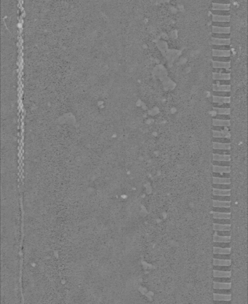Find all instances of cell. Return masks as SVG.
I'll return each instance as SVG.
<instances>
[{
	"mask_svg": "<svg viewBox=\"0 0 248 304\" xmlns=\"http://www.w3.org/2000/svg\"><path fill=\"white\" fill-rule=\"evenodd\" d=\"M213 135L214 138H230V134L229 132V130H213Z\"/></svg>",
	"mask_w": 248,
	"mask_h": 304,
	"instance_id": "obj_4",
	"label": "cell"
},
{
	"mask_svg": "<svg viewBox=\"0 0 248 304\" xmlns=\"http://www.w3.org/2000/svg\"><path fill=\"white\" fill-rule=\"evenodd\" d=\"M213 165L230 166V161H214Z\"/></svg>",
	"mask_w": 248,
	"mask_h": 304,
	"instance_id": "obj_34",
	"label": "cell"
},
{
	"mask_svg": "<svg viewBox=\"0 0 248 304\" xmlns=\"http://www.w3.org/2000/svg\"><path fill=\"white\" fill-rule=\"evenodd\" d=\"M213 206L214 207H230V201L213 200Z\"/></svg>",
	"mask_w": 248,
	"mask_h": 304,
	"instance_id": "obj_16",
	"label": "cell"
},
{
	"mask_svg": "<svg viewBox=\"0 0 248 304\" xmlns=\"http://www.w3.org/2000/svg\"><path fill=\"white\" fill-rule=\"evenodd\" d=\"M214 293H219V294H231L230 289H214Z\"/></svg>",
	"mask_w": 248,
	"mask_h": 304,
	"instance_id": "obj_41",
	"label": "cell"
},
{
	"mask_svg": "<svg viewBox=\"0 0 248 304\" xmlns=\"http://www.w3.org/2000/svg\"><path fill=\"white\" fill-rule=\"evenodd\" d=\"M214 177H220V178H230V173H215L213 172Z\"/></svg>",
	"mask_w": 248,
	"mask_h": 304,
	"instance_id": "obj_43",
	"label": "cell"
},
{
	"mask_svg": "<svg viewBox=\"0 0 248 304\" xmlns=\"http://www.w3.org/2000/svg\"><path fill=\"white\" fill-rule=\"evenodd\" d=\"M213 141L219 143H230V139L229 138H214Z\"/></svg>",
	"mask_w": 248,
	"mask_h": 304,
	"instance_id": "obj_44",
	"label": "cell"
},
{
	"mask_svg": "<svg viewBox=\"0 0 248 304\" xmlns=\"http://www.w3.org/2000/svg\"><path fill=\"white\" fill-rule=\"evenodd\" d=\"M212 32L214 33H230V27L223 28V27L213 26Z\"/></svg>",
	"mask_w": 248,
	"mask_h": 304,
	"instance_id": "obj_22",
	"label": "cell"
},
{
	"mask_svg": "<svg viewBox=\"0 0 248 304\" xmlns=\"http://www.w3.org/2000/svg\"><path fill=\"white\" fill-rule=\"evenodd\" d=\"M232 286L231 283H222L214 281L213 288L214 289H230Z\"/></svg>",
	"mask_w": 248,
	"mask_h": 304,
	"instance_id": "obj_10",
	"label": "cell"
},
{
	"mask_svg": "<svg viewBox=\"0 0 248 304\" xmlns=\"http://www.w3.org/2000/svg\"><path fill=\"white\" fill-rule=\"evenodd\" d=\"M213 149L214 150H230L231 148L230 143H219L213 141Z\"/></svg>",
	"mask_w": 248,
	"mask_h": 304,
	"instance_id": "obj_5",
	"label": "cell"
},
{
	"mask_svg": "<svg viewBox=\"0 0 248 304\" xmlns=\"http://www.w3.org/2000/svg\"><path fill=\"white\" fill-rule=\"evenodd\" d=\"M213 188H217V189H221V190H231L232 187L231 184H213Z\"/></svg>",
	"mask_w": 248,
	"mask_h": 304,
	"instance_id": "obj_28",
	"label": "cell"
},
{
	"mask_svg": "<svg viewBox=\"0 0 248 304\" xmlns=\"http://www.w3.org/2000/svg\"><path fill=\"white\" fill-rule=\"evenodd\" d=\"M213 269L220 271H231V267L230 266H214Z\"/></svg>",
	"mask_w": 248,
	"mask_h": 304,
	"instance_id": "obj_38",
	"label": "cell"
},
{
	"mask_svg": "<svg viewBox=\"0 0 248 304\" xmlns=\"http://www.w3.org/2000/svg\"><path fill=\"white\" fill-rule=\"evenodd\" d=\"M231 253V248H221L213 247V253L219 254H229Z\"/></svg>",
	"mask_w": 248,
	"mask_h": 304,
	"instance_id": "obj_20",
	"label": "cell"
},
{
	"mask_svg": "<svg viewBox=\"0 0 248 304\" xmlns=\"http://www.w3.org/2000/svg\"><path fill=\"white\" fill-rule=\"evenodd\" d=\"M213 219H230V213H220L213 212Z\"/></svg>",
	"mask_w": 248,
	"mask_h": 304,
	"instance_id": "obj_26",
	"label": "cell"
},
{
	"mask_svg": "<svg viewBox=\"0 0 248 304\" xmlns=\"http://www.w3.org/2000/svg\"><path fill=\"white\" fill-rule=\"evenodd\" d=\"M213 184H231L230 178H220L214 177L213 178Z\"/></svg>",
	"mask_w": 248,
	"mask_h": 304,
	"instance_id": "obj_9",
	"label": "cell"
},
{
	"mask_svg": "<svg viewBox=\"0 0 248 304\" xmlns=\"http://www.w3.org/2000/svg\"><path fill=\"white\" fill-rule=\"evenodd\" d=\"M213 26L223 27V28L230 27V22H213Z\"/></svg>",
	"mask_w": 248,
	"mask_h": 304,
	"instance_id": "obj_39",
	"label": "cell"
},
{
	"mask_svg": "<svg viewBox=\"0 0 248 304\" xmlns=\"http://www.w3.org/2000/svg\"><path fill=\"white\" fill-rule=\"evenodd\" d=\"M231 271H220L216 270L213 271L214 277H231Z\"/></svg>",
	"mask_w": 248,
	"mask_h": 304,
	"instance_id": "obj_15",
	"label": "cell"
},
{
	"mask_svg": "<svg viewBox=\"0 0 248 304\" xmlns=\"http://www.w3.org/2000/svg\"><path fill=\"white\" fill-rule=\"evenodd\" d=\"M213 110L218 115H229L230 114V108H216L213 107Z\"/></svg>",
	"mask_w": 248,
	"mask_h": 304,
	"instance_id": "obj_24",
	"label": "cell"
},
{
	"mask_svg": "<svg viewBox=\"0 0 248 304\" xmlns=\"http://www.w3.org/2000/svg\"><path fill=\"white\" fill-rule=\"evenodd\" d=\"M216 73H230V70L228 69H223V68H214V71Z\"/></svg>",
	"mask_w": 248,
	"mask_h": 304,
	"instance_id": "obj_48",
	"label": "cell"
},
{
	"mask_svg": "<svg viewBox=\"0 0 248 304\" xmlns=\"http://www.w3.org/2000/svg\"><path fill=\"white\" fill-rule=\"evenodd\" d=\"M214 224H223V225H231L230 219H213Z\"/></svg>",
	"mask_w": 248,
	"mask_h": 304,
	"instance_id": "obj_27",
	"label": "cell"
},
{
	"mask_svg": "<svg viewBox=\"0 0 248 304\" xmlns=\"http://www.w3.org/2000/svg\"><path fill=\"white\" fill-rule=\"evenodd\" d=\"M215 234L220 236H231L230 231H216Z\"/></svg>",
	"mask_w": 248,
	"mask_h": 304,
	"instance_id": "obj_42",
	"label": "cell"
},
{
	"mask_svg": "<svg viewBox=\"0 0 248 304\" xmlns=\"http://www.w3.org/2000/svg\"><path fill=\"white\" fill-rule=\"evenodd\" d=\"M213 15L217 16H230V11L228 10H212Z\"/></svg>",
	"mask_w": 248,
	"mask_h": 304,
	"instance_id": "obj_33",
	"label": "cell"
},
{
	"mask_svg": "<svg viewBox=\"0 0 248 304\" xmlns=\"http://www.w3.org/2000/svg\"><path fill=\"white\" fill-rule=\"evenodd\" d=\"M212 9H213V10H227V11H228L230 9V5L229 4H221L213 3Z\"/></svg>",
	"mask_w": 248,
	"mask_h": 304,
	"instance_id": "obj_25",
	"label": "cell"
},
{
	"mask_svg": "<svg viewBox=\"0 0 248 304\" xmlns=\"http://www.w3.org/2000/svg\"><path fill=\"white\" fill-rule=\"evenodd\" d=\"M213 22H229L230 16L213 15Z\"/></svg>",
	"mask_w": 248,
	"mask_h": 304,
	"instance_id": "obj_19",
	"label": "cell"
},
{
	"mask_svg": "<svg viewBox=\"0 0 248 304\" xmlns=\"http://www.w3.org/2000/svg\"><path fill=\"white\" fill-rule=\"evenodd\" d=\"M213 125L214 127H226L230 126V119H221L217 118L213 119Z\"/></svg>",
	"mask_w": 248,
	"mask_h": 304,
	"instance_id": "obj_1",
	"label": "cell"
},
{
	"mask_svg": "<svg viewBox=\"0 0 248 304\" xmlns=\"http://www.w3.org/2000/svg\"><path fill=\"white\" fill-rule=\"evenodd\" d=\"M213 153L221 154H230V151L226 150H214Z\"/></svg>",
	"mask_w": 248,
	"mask_h": 304,
	"instance_id": "obj_46",
	"label": "cell"
},
{
	"mask_svg": "<svg viewBox=\"0 0 248 304\" xmlns=\"http://www.w3.org/2000/svg\"><path fill=\"white\" fill-rule=\"evenodd\" d=\"M212 45H229L230 44V39H218L212 37Z\"/></svg>",
	"mask_w": 248,
	"mask_h": 304,
	"instance_id": "obj_6",
	"label": "cell"
},
{
	"mask_svg": "<svg viewBox=\"0 0 248 304\" xmlns=\"http://www.w3.org/2000/svg\"><path fill=\"white\" fill-rule=\"evenodd\" d=\"M213 246L221 248H230V242H214Z\"/></svg>",
	"mask_w": 248,
	"mask_h": 304,
	"instance_id": "obj_32",
	"label": "cell"
},
{
	"mask_svg": "<svg viewBox=\"0 0 248 304\" xmlns=\"http://www.w3.org/2000/svg\"><path fill=\"white\" fill-rule=\"evenodd\" d=\"M213 200H219V201H230L231 198H230V195H229V196H223V195H213Z\"/></svg>",
	"mask_w": 248,
	"mask_h": 304,
	"instance_id": "obj_30",
	"label": "cell"
},
{
	"mask_svg": "<svg viewBox=\"0 0 248 304\" xmlns=\"http://www.w3.org/2000/svg\"><path fill=\"white\" fill-rule=\"evenodd\" d=\"M230 190H221L217 188H213V194L214 195H223L229 196L230 195Z\"/></svg>",
	"mask_w": 248,
	"mask_h": 304,
	"instance_id": "obj_21",
	"label": "cell"
},
{
	"mask_svg": "<svg viewBox=\"0 0 248 304\" xmlns=\"http://www.w3.org/2000/svg\"><path fill=\"white\" fill-rule=\"evenodd\" d=\"M213 90L214 92H230L231 86L230 85H218L214 84L213 86Z\"/></svg>",
	"mask_w": 248,
	"mask_h": 304,
	"instance_id": "obj_3",
	"label": "cell"
},
{
	"mask_svg": "<svg viewBox=\"0 0 248 304\" xmlns=\"http://www.w3.org/2000/svg\"><path fill=\"white\" fill-rule=\"evenodd\" d=\"M213 172L215 173H230L231 169L230 166H218V165H213Z\"/></svg>",
	"mask_w": 248,
	"mask_h": 304,
	"instance_id": "obj_11",
	"label": "cell"
},
{
	"mask_svg": "<svg viewBox=\"0 0 248 304\" xmlns=\"http://www.w3.org/2000/svg\"><path fill=\"white\" fill-rule=\"evenodd\" d=\"M213 66L214 68L229 69L230 67V62H221L213 61Z\"/></svg>",
	"mask_w": 248,
	"mask_h": 304,
	"instance_id": "obj_12",
	"label": "cell"
},
{
	"mask_svg": "<svg viewBox=\"0 0 248 304\" xmlns=\"http://www.w3.org/2000/svg\"><path fill=\"white\" fill-rule=\"evenodd\" d=\"M213 303H226V304H229L230 303V300H213Z\"/></svg>",
	"mask_w": 248,
	"mask_h": 304,
	"instance_id": "obj_51",
	"label": "cell"
},
{
	"mask_svg": "<svg viewBox=\"0 0 248 304\" xmlns=\"http://www.w3.org/2000/svg\"><path fill=\"white\" fill-rule=\"evenodd\" d=\"M231 264H232L231 259L224 260V259L213 258V265L214 266H231Z\"/></svg>",
	"mask_w": 248,
	"mask_h": 304,
	"instance_id": "obj_8",
	"label": "cell"
},
{
	"mask_svg": "<svg viewBox=\"0 0 248 304\" xmlns=\"http://www.w3.org/2000/svg\"><path fill=\"white\" fill-rule=\"evenodd\" d=\"M232 296L231 294H219L214 293H213V300H231Z\"/></svg>",
	"mask_w": 248,
	"mask_h": 304,
	"instance_id": "obj_13",
	"label": "cell"
},
{
	"mask_svg": "<svg viewBox=\"0 0 248 304\" xmlns=\"http://www.w3.org/2000/svg\"><path fill=\"white\" fill-rule=\"evenodd\" d=\"M213 56L218 57H230V51L227 50H217L213 49Z\"/></svg>",
	"mask_w": 248,
	"mask_h": 304,
	"instance_id": "obj_14",
	"label": "cell"
},
{
	"mask_svg": "<svg viewBox=\"0 0 248 304\" xmlns=\"http://www.w3.org/2000/svg\"><path fill=\"white\" fill-rule=\"evenodd\" d=\"M213 258L224 259V260H229V259H231V255H230V254H214Z\"/></svg>",
	"mask_w": 248,
	"mask_h": 304,
	"instance_id": "obj_35",
	"label": "cell"
},
{
	"mask_svg": "<svg viewBox=\"0 0 248 304\" xmlns=\"http://www.w3.org/2000/svg\"><path fill=\"white\" fill-rule=\"evenodd\" d=\"M230 236H220L215 234L213 236V242H230Z\"/></svg>",
	"mask_w": 248,
	"mask_h": 304,
	"instance_id": "obj_18",
	"label": "cell"
},
{
	"mask_svg": "<svg viewBox=\"0 0 248 304\" xmlns=\"http://www.w3.org/2000/svg\"><path fill=\"white\" fill-rule=\"evenodd\" d=\"M213 229L216 231H230L231 225H223V224H213Z\"/></svg>",
	"mask_w": 248,
	"mask_h": 304,
	"instance_id": "obj_23",
	"label": "cell"
},
{
	"mask_svg": "<svg viewBox=\"0 0 248 304\" xmlns=\"http://www.w3.org/2000/svg\"><path fill=\"white\" fill-rule=\"evenodd\" d=\"M213 212H220V213H230L231 209H230V207H213Z\"/></svg>",
	"mask_w": 248,
	"mask_h": 304,
	"instance_id": "obj_31",
	"label": "cell"
},
{
	"mask_svg": "<svg viewBox=\"0 0 248 304\" xmlns=\"http://www.w3.org/2000/svg\"><path fill=\"white\" fill-rule=\"evenodd\" d=\"M213 281L222 283H231L230 277H214Z\"/></svg>",
	"mask_w": 248,
	"mask_h": 304,
	"instance_id": "obj_36",
	"label": "cell"
},
{
	"mask_svg": "<svg viewBox=\"0 0 248 304\" xmlns=\"http://www.w3.org/2000/svg\"><path fill=\"white\" fill-rule=\"evenodd\" d=\"M213 102L214 104H230V97L213 95Z\"/></svg>",
	"mask_w": 248,
	"mask_h": 304,
	"instance_id": "obj_2",
	"label": "cell"
},
{
	"mask_svg": "<svg viewBox=\"0 0 248 304\" xmlns=\"http://www.w3.org/2000/svg\"><path fill=\"white\" fill-rule=\"evenodd\" d=\"M230 154H221L213 153L214 161H230Z\"/></svg>",
	"mask_w": 248,
	"mask_h": 304,
	"instance_id": "obj_17",
	"label": "cell"
},
{
	"mask_svg": "<svg viewBox=\"0 0 248 304\" xmlns=\"http://www.w3.org/2000/svg\"><path fill=\"white\" fill-rule=\"evenodd\" d=\"M213 78L214 80H227L230 79V73H213Z\"/></svg>",
	"mask_w": 248,
	"mask_h": 304,
	"instance_id": "obj_7",
	"label": "cell"
},
{
	"mask_svg": "<svg viewBox=\"0 0 248 304\" xmlns=\"http://www.w3.org/2000/svg\"><path fill=\"white\" fill-rule=\"evenodd\" d=\"M214 95L220 96H230V92H214Z\"/></svg>",
	"mask_w": 248,
	"mask_h": 304,
	"instance_id": "obj_47",
	"label": "cell"
},
{
	"mask_svg": "<svg viewBox=\"0 0 248 304\" xmlns=\"http://www.w3.org/2000/svg\"><path fill=\"white\" fill-rule=\"evenodd\" d=\"M213 61L221 62H230V57H218L213 56Z\"/></svg>",
	"mask_w": 248,
	"mask_h": 304,
	"instance_id": "obj_40",
	"label": "cell"
},
{
	"mask_svg": "<svg viewBox=\"0 0 248 304\" xmlns=\"http://www.w3.org/2000/svg\"><path fill=\"white\" fill-rule=\"evenodd\" d=\"M213 49H217V50H230L229 45H212Z\"/></svg>",
	"mask_w": 248,
	"mask_h": 304,
	"instance_id": "obj_37",
	"label": "cell"
},
{
	"mask_svg": "<svg viewBox=\"0 0 248 304\" xmlns=\"http://www.w3.org/2000/svg\"><path fill=\"white\" fill-rule=\"evenodd\" d=\"M213 3L221 4H230V0H213Z\"/></svg>",
	"mask_w": 248,
	"mask_h": 304,
	"instance_id": "obj_45",
	"label": "cell"
},
{
	"mask_svg": "<svg viewBox=\"0 0 248 304\" xmlns=\"http://www.w3.org/2000/svg\"><path fill=\"white\" fill-rule=\"evenodd\" d=\"M212 37L218 39H230V33H212Z\"/></svg>",
	"mask_w": 248,
	"mask_h": 304,
	"instance_id": "obj_29",
	"label": "cell"
},
{
	"mask_svg": "<svg viewBox=\"0 0 248 304\" xmlns=\"http://www.w3.org/2000/svg\"><path fill=\"white\" fill-rule=\"evenodd\" d=\"M229 104H214V107L216 108H229Z\"/></svg>",
	"mask_w": 248,
	"mask_h": 304,
	"instance_id": "obj_49",
	"label": "cell"
},
{
	"mask_svg": "<svg viewBox=\"0 0 248 304\" xmlns=\"http://www.w3.org/2000/svg\"><path fill=\"white\" fill-rule=\"evenodd\" d=\"M216 118L221 119H230L229 115H217L216 116Z\"/></svg>",
	"mask_w": 248,
	"mask_h": 304,
	"instance_id": "obj_50",
	"label": "cell"
}]
</instances>
